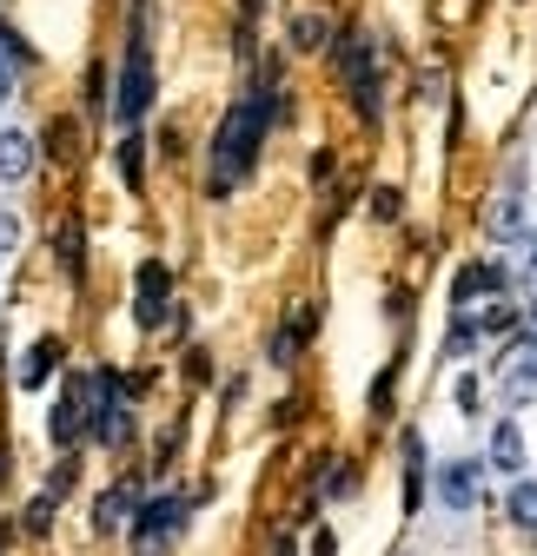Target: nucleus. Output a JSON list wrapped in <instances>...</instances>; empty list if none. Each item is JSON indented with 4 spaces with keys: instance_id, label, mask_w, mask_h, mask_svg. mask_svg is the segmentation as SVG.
Returning <instances> with one entry per match:
<instances>
[{
    "instance_id": "obj_1",
    "label": "nucleus",
    "mask_w": 537,
    "mask_h": 556,
    "mask_svg": "<svg viewBox=\"0 0 537 556\" xmlns=\"http://www.w3.org/2000/svg\"><path fill=\"white\" fill-rule=\"evenodd\" d=\"M279 119V100L273 93H246L239 106H226L220 119V139H213V192H233L246 179V166L259 160V139L265 126Z\"/></svg>"
},
{
    "instance_id": "obj_2",
    "label": "nucleus",
    "mask_w": 537,
    "mask_h": 556,
    "mask_svg": "<svg viewBox=\"0 0 537 556\" xmlns=\"http://www.w3.org/2000/svg\"><path fill=\"white\" fill-rule=\"evenodd\" d=\"M153 113V53L147 40H133L126 60H120V87H113V119L120 126H140Z\"/></svg>"
},
{
    "instance_id": "obj_3",
    "label": "nucleus",
    "mask_w": 537,
    "mask_h": 556,
    "mask_svg": "<svg viewBox=\"0 0 537 556\" xmlns=\"http://www.w3.org/2000/svg\"><path fill=\"white\" fill-rule=\"evenodd\" d=\"M34 160H40L34 132H21V126H0V186H21V179H34Z\"/></svg>"
},
{
    "instance_id": "obj_4",
    "label": "nucleus",
    "mask_w": 537,
    "mask_h": 556,
    "mask_svg": "<svg viewBox=\"0 0 537 556\" xmlns=\"http://www.w3.org/2000/svg\"><path fill=\"white\" fill-rule=\"evenodd\" d=\"M438 504L445 510H472L478 504V464L472 457H458V464L438 470Z\"/></svg>"
},
{
    "instance_id": "obj_5",
    "label": "nucleus",
    "mask_w": 537,
    "mask_h": 556,
    "mask_svg": "<svg viewBox=\"0 0 537 556\" xmlns=\"http://www.w3.org/2000/svg\"><path fill=\"white\" fill-rule=\"evenodd\" d=\"M166 292H173L166 265H140V299H133V318H140L147 331H153V325H166Z\"/></svg>"
},
{
    "instance_id": "obj_6",
    "label": "nucleus",
    "mask_w": 537,
    "mask_h": 556,
    "mask_svg": "<svg viewBox=\"0 0 537 556\" xmlns=\"http://www.w3.org/2000/svg\"><path fill=\"white\" fill-rule=\"evenodd\" d=\"M179 523H186V504L179 497H153L140 517H133V536H140V543H166Z\"/></svg>"
},
{
    "instance_id": "obj_7",
    "label": "nucleus",
    "mask_w": 537,
    "mask_h": 556,
    "mask_svg": "<svg viewBox=\"0 0 537 556\" xmlns=\"http://www.w3.org/2000/svg\"><path fill=\"white\" fill-rule=\"evenodd\" d=\"M53 365H60V344L53 338H40V344H27V352H21V391H40L47 378H53Z\"/></svg>"
},
{
    "instance_id": "obj_8",
    "label": "nucleus",
    "mask_w": 537,
    "mask_h": 556,
    "mask_svg": "<svg viewBox=\"0 0 537 556\" xmlns=\"http://www.w3.org/2000/svg\"><path fill=\"white\" fill-rule=\"evenodd\" d=\"M491 470H504V477H517V470H524V431L511 425V417L491 431Z\"/></svg>"
},
{
    "instance_id": "obj_9",
    "label": "nucleus",
    "mask_w": 537,
    "mask_h": 556,
    "mask_svg": "<svg viewBox=\"0 0 537 556\" xmlns=\"http://www.w3.org/2000/svg\"><path fill=\"white\" fill-rule=\"evenodd\" d=\"M80 410H87V384H74L53 404V444H74L80 438Z\"/></svg>"
},
{
    "instance_id": "obj_10",
    "label": "nucleus",
    "mask_w": 537,
    "mask_h": 556,
    "mask_svg": "<svg viewBox=\"0 0 537 556\" xmlns=\"http://www.w3.org/2000/svg\"><path fill=\"white\" fill-rule=\"evenodd\" d=\"M485 232H491V239H517V232H524V199H517V192H511V199H491Z\"/></svg>"
},
{
    "instance_id": "obj_11",
    "label": "nucleus",
    "mask_w": 537,
    "mask_h": 556,
    "mask_svg": "<svg viewBox=\"0 0 537 556\" xmlns=\"http://www.w3.org/2000/svg\"><path fill=\"white\" fill-rule=\"evenodd\" d=\"M504 517L517 530H537V477H517L511 483V497H504Z\"/></svg>"
},
{
    "instance_id": "obj_12",
    "label": "nucleus",
    "mask_w": 537,
    "mask_h": 556,
    "mask_svg": "<svg viewBox=\"0 0 537 556\" xmlns=\"http://www.w3.org/2000/svg\"><path fill=\"white\" fill-rule=\"evenodd\" d=\"M93 438H100V444H126V438H133V410H126V404H100V410H93Z\"/></svg>"
},
{
    "instance_id": "obj_13",
    "label": "nucleus",
    "mask_w": 537,
    "mask_h": 556,
    "mask_svg": "<svg viewBox=\"0 0 537 556\" xmlns=\"http://www.w3.org/2000/svg\"><path fill=\"white\" fill-rule=\"evenodd\" d=\"M498 286H504V271H498V265H472V271H458L451 299L464 305V299H478V292H498Z\"/></svg>"
},
{
    "instance_id": "obj_14",
    "label": "nucleus",
    "mask_w": 537,
    "mask_h": 556,
    "mask_svg": "<svg viewBox=\"0 0 537 556\" xmlns=\"http://www.w3.org/2000/svg\"><path fill=\"white\" fill-rule=\"evenodd\" d=\"M126 510H133V491H107V497L93 504V530H100V536H113V530L126 523Z\"/></svg>"
},
{
    "instance_id": "obj_15",
    "label": "nucleus",
    "mask_w": 537,
    "mask_h": 556,
    "mask_svg": "<svg viewBox=\"0 0 537 556\" xmlns=\"http://www.w3.org/2000/svg\"><path fill=\"white\" fill-rule=\"evenodd\" d=\"M504 371H511L517 384H537V338H530V344H517V352L504 358Z\"/></svg>"
},
{
    "instance_id": "obj_16",
    "label": "nucleus",
    "mask_w": 537,
    "mask_h": 556,
    "mask_svg": "<svg viewBox=\"0 0 537 556\" xmlns=\"http://www.w3.org/2000/svg\"><path fill=\"white\" fill-rule=\"evenodd\" d=\"M292 47H299V53L325 47V21H319V14H299V21H292Z\"/></svg>"
},
{
    "instance_id": "obj_17",
    "label": "nucleus",
    "mask_w": 537,
    "mask_h": 556,
    "mask_svg": "<svg viewBox=\"0 0 537 556\" xmlns=\"http://www.w3.org/2000/svg\"><path fill=\"white\" fill-rule=\"evenodd\" d=\"M140 160H147V147H140V139H126V147H120V179L126 186H140Z\"/></svg>"
},
{
    "instance_id": "obj_18",
    "label": "nucleus",
    "mask_w": 537,
    "mask_h": 556,
    "mask_svg": "<svg viewBox=\"0 0 537 556\" xmlns=\"http://www.w3.org/2000/svg\"><path fill=\"white\" fill-rule=\"evenodd\" d=\"M478 338H485V331H478V318H458V325H451V352H472Z\"/></svg>"
},
{
    "instance_id": "obj_19",
    "label": "nucleus",
    "mask_w": 537,
    "mask_h": 556,
    "mask_svg": "<svg viewBox=\"0 0 537 556\" xmlns=\"http://www.w3.org/2000/svg\"><path fill=\"white\" fill-rule=\"evenodd\" d=\"M14 245H21V213L0 205V252H14Z\"/></svg>"
},
{
    "instance_id": "obj_20",
    "label": "nucleus",
    "mask_w": 537,
    "mask_h": 556,
    "mask_svg": "<svg viewBox=\"0 0 537 556\" xmlns=\"http://www.w3.org/2000/svg\"><path fill=\"white\" fill-rule=\"evenodd\" d=\"M60 258H66V271H80V226L60 232Z\"/></svg>"
},
{
    "instance_id": "obj_21",
    "label": "nucleus",
    "mask_w": 537,
    "mask_h": 556,
    "mask_svg": "<svg viewBox=\"0 0 537 556\" xmlns=\"http://www.w3.org/2000/svg\"><path fill=\"white\" fill-rule=\"evenodd\" d=\"M504 325H511V305H485L478 312V331H504Z\"/></svg>"
},
{
    "instance_id": "obj_22",
    "label": "nucleus",
    "mask_w": 537,
    "mask_h": 556,
    "mask_svg": "<svg viewBox=\"0 0 537 556\" xmlns=\"http://www.w3.org/2000/svg\"><path fill=\"white\" fill-rule=\"evenodd\" d=\"M372 205H378V219H391V213H398V192H391V186H378V192H372Z\"/></svg>"
},
{
    "instance_id": "obj_23",
    "label": "nucleus",
    "mask_w": 537,
    "mask_h": 556,
    "mask_svg": "<svg viewBox=\"0 0 537 556\" xmlns=\"http://www.w3.org/2000/svg\"><path fill=\"white\" fill-rule=\"evenodd\" d=\"M14 100V66H0V106Z\"/></svg>"
},
{
    "instance_id": "obj_24",
    "label": "nucleus",
    "mask_w": 537,
    "mask_h": 556,
    "mask_svg": "<svg viewBox=\"0 0 537 556\" xmlns=\"http://www.w3.org/2000/svg\"><path fill=\"white\" fill-rule=\"evenodd\" d=\"M524 258H530V271H537V232H530V245H524Z\"/></svg>"
}]
</instances>
